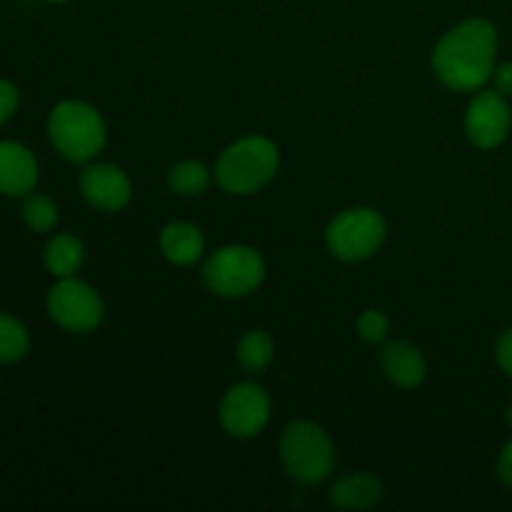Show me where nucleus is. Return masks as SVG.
<instances>
[{
  "mask_svg": "<svg viewBox=\"0 0 512 512\" xmlns=\"http://www.w3.org/2000/svg\"><path fill=\"white\" fill-rule=\"evenodd\" d=\"M498 30L485 18H468L450 28L433 50V70L450 90L473 93L495 73Z\"/></svg>",
  "mask_w": 512,
  "mask_h": 512,
  "instance_id": "f257e3e1",
  "label": "nucleus"
},
{
  "mask_svg": "<svg viewBox=\"0 0 512 512\" xmlns=\"http://www.w3.org/2000/svg\"><path fill=\"white\" fill-rule=\"evenodd\" d=\"M280 168L278 145L265 135L235 140L215 163V180L230 195H250L263 190Z\"/></svg>",
  "mask_w": 512,
  "mask_h": 512,
  "instance_id": "f03ea898",
  "label": "nucleus"
},
{
  "mask_svg": "<svg viewBox=\"0 0 512 512\" xmlns=\"http://www.w3.org/2000/svg\"><path fill=\"white\" fill-rule=\"evenodd\" d=\"M48 138L70 163H90L108 143V125L93 105L63 100L48 115Z\"/></svg>",
  "mask_w": 512,
  "mask_h": 512,
  "instance_id": "7ed1b4c3",
  "label": "nucleus"
},
{
  "mask_svg": "<svg viewBox=\"0 0 512 512\" xmlns=\"http://www.w3.org/2000/svg\"><path fill=\"white\" fill-rule=\"evenodd\" d=\"M280 460L295 483H323L335 468V445L320 425L295 420L280 435Z\"/></svg>",
  "mask_w": 512,
  "mask_h": 512,
  "instance_id": "20e7f679",
  "label": "nucleus"
},
{
  "mask_svg": "<svg viewBox=\"0 0 512 512\" xmlns=\"http://www.w3.org/2000/svg\"><path fill=\"white\" fill-rule=\"evenodd\" d=\"M265 278V260L250 245H225L203 265V280L220 298H245L255 293Z\"/></svg>",
  "mask_w": 512,
  "mask_h": 512,
  "instance_id": "39448f33",
  "label": "nucleus"
},
{
  "mask_svg": "<svg viewBox=\"0 0 512 512\" xmlns=\"http://www.w3.org/2000/svg\"><path fill=\"white\" fill-rule=\"evenodd\" d=\"M388 225L385 218L373 208H350L335 215L325 230L328 250L345 263L368 260L383 248Z\"/></svg>",
  "mask_w": 512,
  "mask_h": 512,
  "instance_id": "423d86ee",
  "label": "nucleus"
},
{
  "mask_svg": "<svg viewBox=\"0 0 512 512\" xmlns=\"http://www.w3.org/2000/svg\"><path fill=\"white\" fill-rule=\"evenodd\" d=\"M48 313L55 325L68 333H93L100 328L105 305L88 283L73 278H58L48 293Z\"/></svg>",
  "mask_w": 512,
  "mask_h": 512,
  "instance_id": "0eeeda50",
  "label": "nucleus"
},
{
  "mask_svg": "<svg viewBox=\"0 0 512 512\" xmlns=\"http://www.w3.org/2000/svg\"><path fill=\"white\" fill-rule=\"evenodd\" d=\"M218 418L230 438H255L270 423L268 390L258 383H235L220 400Z\"/></svg>",
  "mask_w": 512,
  "mask_h": 512,
  "instance_id": "6e6552de",
  "label": "nucleus"
},
{
  "mask_svg": "<svg viewBox=\"0 0 512 512\" xmlns=\"http://www.w3.org/2000/svg\"><path fill=\"white\" fill-rule=\"evenodd\" d=\"M510 125L512 115L508 98L498 90H480L465 110V133L475 148H498L508 138Z\"/></svg>",
  "mask_w": 512,
  "mask_h": 512,
  "instance_id": "1a4fd4ad",
  "label": "nucleus"
},
{
  "mask_svg": "<svg viewBox=\"0 0 512 512\" xmlns=\"http://www.w3.org/2000/svg\"><path fill=\"white\" fill-rule=\"evenodd\" d=\"M80 193L93 205L95 210L103 213H118L133 198V183L125 175L123 168L113 163H93L80 173Z\"/></svg>",
  "mask_w": 512,
  "mask_h": 512,
  "instance_id": "9d476101",
  "label": "nucleus"
},
{
  "mask_svg": "<svg viewBox=\"0 0 512 512\" xmlns=\"http://www.w3.org/2000/svg\"><path fill=\"white\" fill-rule=\"evenodd\" d=\"M40 170L33 150L18 140H0V195L25 198L38 185Z\"/></svg>",
  "mask_w": 512,
  "mask_h": 512,
  "instance_id": "9b49d317",
  "label": "nucleus"
},
{
  "mask_svg": "<svg viewBox=\"0 0 512 512\" xmlns=\"http://www.w3.org/2000/svg\"><path fill=\"white\" fill-rule=\"evenodd\" d=\"M380 368L388 375L390 383L398 388H418L428 375V363L425 355L420 353L415 345L403 343V340H390L383 350H380Z\"/></svg>",
  "mask_w": 512,
  "mask_h": 512,
  "instance_id": "f8f14e48",
  "label": "nucleus"
},
{
  "mask_svg": "<svg viewBox=\"0 0 512 512\" xmlns=\"http://www.w3.org/2000/svg\"><path fill=\"white\" fill-rule=\"evenodd\" d=\"M330 503L343 510H368L375 508L385 498L383 480L378 475L360 470V473L343 475L330 488Z\"/></svg>",
  "mask_w": 512,
  "mask_h": 512,
  "instance_id": "ddd939ff",
  "label": "nucleus"
},
{
  "mask_svg": "<svg viewBox=\"0 0 512 512\" xmlns=\"http://www.w3.org/2000/svg\"><path fill=\"white\" fill-rule=\"evenodd\" d=\"M160 250L173 265H180V268L193 265L203 258V233H200L198 225L175 220V223L165 225L163 233H160Z\"/></svg>",
  "mask_w": 512,
  "mask_h": 512,
  "instance_id": "4468645a",
  "label": "nucleus"
},
{
  "mask_svg": "<svg viewBox=\"0 0 512 512\" xmlns=\"http://www.w3.org/2000/svg\"><path fill=\"white\" fill-rule=\"evenodd\" d=\"M43 263L55 278H73L85 263L83 243L70 233L53 235L43 250Z\"/></svg>",
  "mask_w": 512,
  "mask_h": 512,
  "instance_id": "2eb2a0df",
  "label": "nucleus"
},
{
  "mask_svg": "<svg viewBox=\"0 0 512 512\" xmlns=\"http://www.w3.org/2000/svg\"><path fill=\"white\" fill-rule=\"evenodd\" d=\"M235 358H238L240 368L250 375H258L270 368L275 358V343L265 330H250L240 338L238 348H235Z\"/></svg>",
  "mask_w": 512,
  "mask_h": 512,
  "instance_id": "dca6fc26",
  "label": "nucleus"
},
{
  "mask_svg": "<svg viewBox=\"0 0 512 512\" xmlns=\"http://www.w3.org/2000/svg\"><path fill=\"white\" fill-rule=\"evenodd\" d=\"M213 178L215 175L198 160H180L170 168L168 185L173 193L183 195V198H195V195L208 193Z\"/></svg>",
  "mask_w": 512,
  "mask_h": 512,
  "instance_id": "f3484780",
  "label": "nucleus"
},
{
  "mask_svg": "<svg viewBox=\"0 0 512 512\" xmlns=\"http://www.w3.org/2000/svg\"><path fill=\"white\" fill-rule=\"evenodd\" d=\"M30 333L15 315L0 310V365L18 363L28 355Z\"/></svg>",
  "mask_w": 512,
  "mask_h": 512,
  "instance_id": "a211bd4d",
  "label": "nucleus"
},
{
  "mask_svg": "<svg viewBox=\"0 0 512 512\" xmlns=\"http://www.w3.org/2000/svg\"><path fill=\"white\" fill-rule=\"evenodd\" d=\"M20 215H23V223L33 233H50V230H55V225L60 220V210L53 203V198H48L43 193H35V190L23 198Z\"/></svg>",
  "mask_w": 512,
  "mask_h": 512,
  "instance_id": "6ab92c4d",
  "label": "nucleus"
},
{
  "mask_svg": "<svg viewBox=\"0 0 512 512\" xmlns=\"http://www.w3.org/2000/svg\"><path fill=\"white\" fill-rule=\"evenodd\" d=\"M355 330L365 343H383L390 333V318L383 310H365L355 323Z\"/></svg>",
  "mask_w": 512,
  "mask_h": 512,
  "instance_id": "aec40b11",
  "label": "nucleus"
},
{
  "mask_svg": "<svg viewBox=\"0 0 512 512\" xmlns=\"http://www.w3.org/2000/svg\"><path fill=\"white\" fill-rule=\"evenodd\" d=\"M20 105V93L10 80L0 78V125H5L8 120H13V115L18 113Z\"/></svg>",
  "mask_w": 512,
  "mask_h": 512,
  "instance_id": "412c9836",
  "label": "nucleus"
},
{
  "mask_svg": "<svg viewBox=\"0 0 512 512\" xmlns=\"http://www.w3.org/2000/svg\"><path fill=\"white\" fill-rule=\"evenodd\" d=\"M495 358H498V365L503 368V373L512 378V328L500 335L498 345H495Z\"/></svg>",
  "mask_w": 512,
  "mask_h": 512,
  "instance_id": "4be33fe9",
  "label": "nucleus"
},
{
  "mask_svg": "<svg viewBox=\"0 0 512 512\" xmlns=\"http://www.w3.org/2000/svg\"><path fill=\"white\" fill-rule=\"evenodd\" d=\"M493 80H495V90H498V93H503L505 98H512V60L495 65Z\"/></svg>",
  "mask_w": 512,
  "mask_h": 512,
  "instance_id": "5701e85b",
  "label": "nucleus"
},
{
  "mask_svg": "<svg viewBox=\"0 0 512 512\" xmlns=\"http://www.w3.org/2000/svg\"><path fill=\"white\" fill-rule=\"evenodd\" d=\"M498 478H500V483L512 488V440L505 445L503 453H500V458H498Z\"/></svg>",
  "mask_w": 512,
  "mask_h": 512,
  "instance_id": "b1692460",
  "label": "nucleus"
},
{
  "mask_svg": "<svg viewBox=\"0 0 512 512\" xmlns=\"http://www.w3.org/2000/svg\"><path fill=\"white\" fill-rule=\"evenodd\" d=\"M505 420H508V425L512 428V405H510L508 410H505Z\"/></svg>",
  "mask_w": 512,
  "mask_h": 512,
  "instance_id": "393cba45",
  "label": "nucleus"
},
{
  "mask_svg": "<svg viewBox=\"0 0 512 512\" xmlns=\"http://www.w3.org/2000/svg\"><path fill=\"white\" fill-rule=\"evenodd\" d=\"M45 3H65V0H45Z\"/></svg>",
  "mask_w": 512,
  "mask_h": 512,
  "instance_id": "a878e982",
  "label": "nucleus"
}]
</instances>
